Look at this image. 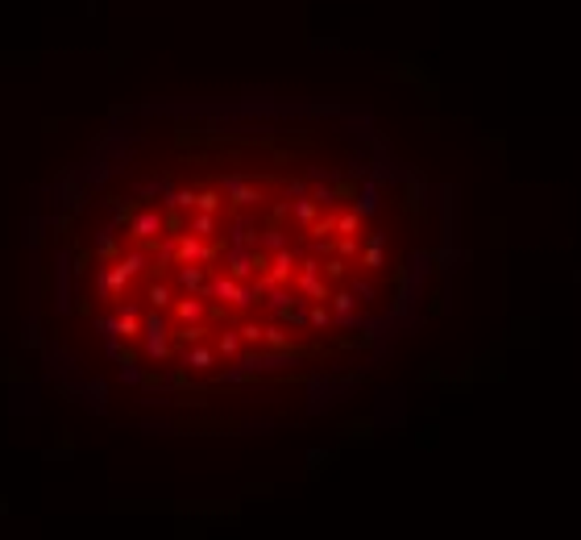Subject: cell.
I'll list each match as a JSON object with an SVG mask.
<instances>
[{
    "label": "cell",
    "instance_id": "6da1fadb",
    "mask_svg": "<svg viewBox=\"0 0 581 540\" xmlns=\"http://www.w3.org/2000/svg\"><path fill=\"white\" fill-rule=\"evenodd\" d=\"M30 345L117 420L328 411L436 312L452 191L353 104L154 96L34 191Z\"/></svg>",
    "mask_w": 581,
    "mask_h": 540
}]
</instances>
